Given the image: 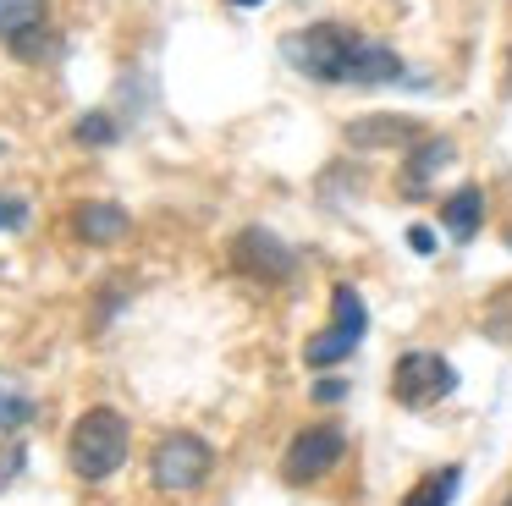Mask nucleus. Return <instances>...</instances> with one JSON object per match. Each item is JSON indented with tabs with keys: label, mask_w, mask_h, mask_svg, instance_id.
<instances>
[{
	"label": "nucleus",
	"mask_w": 512,
	"mask_h": 506,
	"mask_svg": "<svg viewBox=\"0 0 512 506\" xmlns=\"http://www.w3.org/2000/svg\"><path fill=\"white\" fill-rule=\"evenodd\" d=\"M67 457L78 479H111L116 468L127 462V418L116 407H89V413L72 424L67 435Z\"/></svg>",
	"instance_id": "1"
},
{
	"label": "nucleus",
	"mask_w": 512,
	"mask_h": 506,
	"mask_svg": "<svg viewBox=\"0 0 512 506\" xmlns=\"http://www.w3.org/2000/svg\"><path fill=\"white\" fill-rule=\"evenodd\" d=\"M353 44L358 33L342 28V22H314V28H298L287 33V61L298 66L303 77H314V83H342L347 77V61H353Z\"/></svg>",
	"instance_id": "2"
},
{
	"label": "nucleus",
	"mask_w": 512,
	"mask_h": 506,
	"mask_svg": "<svg viewBox=\"0 0 512 506\" xmlns=\"http://www.w3.org/2000/svg\"><path fill=\"white\" fill-rule=\"evenodd\" d=\"M457 391V369L441 358V352H402L397 369H391V396H397L402 407H435L441 396Z\"/></svg>",
	"instance_id": "3"
},
{
	"label": "nucleus",
	"mask_w": 512,
	"mask_h": 506,
	"mask_svg": "<svg viewBox=\"0 0 512 506\" xmlns=\"http://www.w3.org/2000/svg\"><path fill=\"white\" fill-rule=\"evenodd\" d=\"M210 440L188 435V429H177V435H166L155 446V457H149V473H155L160 490H199L204 479H210Z\"/></svg>",
	"instance_id": "4"
},
{
	"label": "nucleus",
	"mask_w": 512,
	"mask_h": 506,
	"mask_svg": "<svg viewBox=\"0 0 512 506\" xmlns=\"http://www.w3.org/2000/svg\"><path fill=\"white\" fill-rule=\"evenodd\" d=\"M342 451H347V435H342L336 424L298 429V435H292V446H287V457H281V479H287V484H314V479H325V473L342 462Z\"/></svg>",
	"instance_id": "5"
},
{
	"label": "nucleus",
	"mask_w": 512,
	"mask_h": 506,
	"mask_svg": "<svg viewBox=\"0 0 512 506\" xmlns=\"http://www.w3.org/2000/svg\"><path fill=\"white\" fill-rule=\"evenodd\" d=\"M331 303H336V325L320 330V336H309V347H303V363H309V369H331V363H342L347 352L358 347L364 325H369V319H364V303H358L353 286H336Z\"/></svg>",
	"instance_id": "6"
},
{
	"label": "nucleus",
	"mask_w": 512,
	"mask_h": 506,
	"mask_svg": "<svg viewBox=\"0 0 512 506\" xmlns=\"http://www.w3.org/2000/svg\"><path fill=\"white\" fill-rule=\"evenodd\" d=\"M424 138V127L413 116H358L347 121V143L353 149H413Z\"/></svg>",
	"instance_id": "7"
},
{
	"label": "nucleus",
	"mask_w": 512,
	"mask_h": 506,
	"mask_svg": "<svg viewBox=\"0 0 512 506\" xmlns=\"http://www.w3.org/2000/svg\"><path fill=\"white\" fill-rule=\"evenodd\" d=\"M391 77H402V55L391 50V44L364 39V33H358L353 61H347V77H342V83H347V88H375V83H391Z\"/></svg>",
	"instance_id": "8"
},
{
	"label": "nucleus",
	"mask_w": 512,
	"mask_h": 506,
	"mask_svg": "<svg viewBox=\"0 0 512 506\" xmlns=\"http://www.w3.org/2000/svg\"><path fill=\"white\" fill-rule=\"evenodd\" d=\"M232 259L243 264L248 275H265V281H287L292 275V253L281 248L276 237H270V231H243V237H237V248H232Z\"/></svg>",
	"instance_id": "9"
},
{
	"label": "nucleus",
	"mask_w": 512,
	"mask_h": 506,
	"mask_svg": "<svg viewBox=\"0 0 512 506\" xmlns=\"http://www.w3.org/2000/svg\"><path fill=\"white\" fill-rule=\"evenodd\" d=\"M72 220H78L83 242H122L127 237V209L122 204H83Z\"/></svg>",
	"instance_id": "10"
},
{
	"label": "nucleus",
	"mask_w": 512,
	"mask_h": 506,
	"mask_svg": "<svg viewBox=\"0 0 512 506\" xmlns=\"http://www.w3.org/2000/svg\"><path fill=\"white\" fill-rule=\"evenodd\" d=\"M441 220H446V231H452L457 242H468L479 231V220H485V193H479V187H457V193L441 204Z\"/></svg>",
	"instance_id": "11"
},
{
	"label": "nucleus",
	"mask_w": 512,
	"mask_h": 506,
	"mask_svg": "<svg viewBox=\"0 0 512 506\" xmlns=\"http://www.w3.org/2000/svg\"><path fill=\"white\" fill-rule=\"evenodd\" d=\"M446 160H452V143H446V138H419V143H413V160H408V171H402V176H408V193H424L430 171H435V165H446Z\"/></svg>",
	"instance_id": "12"
},
{
	"label": "nucleus",
	"mask_w": 512,
	"mask_h": 506,
	"mask_svg": "<svg viewBox=\"0 0 512 506\" xmlns=\"http://www.w3.org/2000/svg\"><path fill=\"white\" fill-rule=\"evenodd\" d=\"M45 0H0V39H23V33L45 28Z\"/></svg>",
	"instance_id": "13"
},
{
	"label": "nucleus",
	"mask_w": 512,
	"mask_h": 506,
	"mask_svg": "<svg viewBox=\"0 0 512 506\" xmlns=\"http://www.w3.org/2000/svg\"><path fill=\"white\" fill-rule=\"evenodd\" d=\"M457 479H463V473L457 468H441V473H430V479H419L408 490V501L402 506H452V495H457Z\"/></svg>",
	"instance_id": "14"
},
{
	"label": "nucleus",
	"mask_w": 512,
	"mask_h": 506,
	"mask_svg": "<svg viewBox=\"0 0 512 506\" xmlns=\"http://www.w3.org/2000/svg\"><path fill=\"white\" fill-rule=\"evenodd\" d=\"M12 55H17V61H45V55H50V33H23V39H12Z\"/></svg>",
	"instance_id": "15"
},
{
	"label": "nucleus",
	"mask_w": 512,
	"mask_h": 506,
	"mask_svg": "<svg viewBox=\"0 0 512 506\" xmlns=\"http://www.w3.org/2000/svg\"><path fill=\"white\" fill-rule=\"evenodd\" d=\"M28 226V204L17 193H0V231H23Z\"/></svg>",
	"instance_id": "16"
},
{
	"label": "nucleus",
	"mask_w": 512,
	"mask_h": 506,
	"mask_svg": "<svg viewBox=\"0 0 512 506\" xmlns=\"http://www.w3.org/2000/svg\"><path fill=\"white\" fill-rule=\"evenodd\" d=\"M28 413H34V402H23V396H12V391H0V429H17Z\"/></svg>",
	"instance_id": "17"
},
{
	"label": "nucleus",
	"mask_w": 512,
	"mask_h": 506,
	"mask_svg": "<svg viewBox=\"0 0 512 506\" xmlns=\"http://www.w3.org/2000/svg\"><path fill=\"white\" fill-rule=\"evenodd\" d=\"M17 473H23V446H17V440H0V490H6Z\"/></svg>",
	"instance_id": "18"
},
{
	"label": "nucleus",
	"mask_w": 512,
	"mask_h": 506,
	"mask_svg": "<svg viewBox=\"0 0 512 506\" xmlns=\"http://www.w3.org/2000/svg\"><path fill=\"white\" fill-rule=\"evenodd\" d=\"M78 138L83 143H111L116 132H111V116H83L78 121Z\"/></svg>",
	"instance_id": "19"
},
{
	"label": "nucleus",
	"mask_w": 512,
	"mask_h": 506,
	"mask_svg": "<svg viewBox=\"0 0 512 506\" xmlns=\"http://www.w3.org/2000/svg\"><path fill=\"white\" fill-rule=\"evenodd\" d=\"M314 396H320V402H336V396H342V385H336V380H320V385H314Z\"/></svg>",
	"instance_id": "20"
},
{
	"label": "nucleus",
	"mask_w": 512,
	"mask_h": 506,
	"mask_svg": "<svg viewBox=\"0 0 512 506\" xmlns=\"http://www.w3.org/2000/svg\"><path fill=\"white\" fill-rule=\"evenodd\" d=\"M232 6H265V0H232Z\"/></svg>",
	"instance_id": "21"
},
{
	"label": "nucleus",
	"mask_w": 512,
	"mask_h": 506,
	"mask_svg": "<svg viewBox=\"0 0 512 506\" xmlns=\"http://www.w3.org/2000/svg\"><path fill=\"white\" fill-rule=\"evenodd\" d=\"M507 506H512V495H507Z\"/></svg>",
	"instance_id": "22"
}]
</instances>
